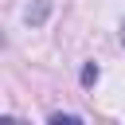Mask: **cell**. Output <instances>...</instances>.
Listing matches in <instances>:
<instances>
[{
	"instance_id": "6da1fadb",
	"label": "cell",
	"mask_w": 125,
	"mask_h": 125,
	"mask_svg": "<svg viewBox=\"0 0 125 125\" xmlns=\"http://www.w3.org/2000/svg\"><path fill=\"white\" fill-rule=\"evenodd\" d=\"M43 16H47V4H35V8H27V23H43Z\"/></svg>"
},
{
	"instance_id": "7a4b0ae2",
	"label": "cell",
	"mask_w": 125,
	"mask_h": 125,
	"mask_svg": "<svg viewBox=\"0 0 125 125\" xmlns=\"http://www.w3.org/2000/svg\"><path fill=\"white\" fill-rule=\"evenodd\" d=\"M82 82H86V86H90V82H98V66H94V62H86V66H82Z\"/></svg>"
},
{
	"instance_id": "3957f363",
	"label": "cell",
	"mask_w": 125,
	"mask_h": 125,
	"mask_svg": "<svg viewBox=\"0 0 125 125\" xmlns=\"http://www.w3.org/2000/svg\"><path fill=\"white\" fill-rule=\"evenodd\" d=\"M51 121H55V125H62V121H78V117H74V113H51Z\"/></svg>"
},
{
	"instance_id": "277c9868",
	"label": "cell",
	"mask_w": 125,
	"mask_h": 125,
	"mask_svg": "<svg viewBox=\"0 0 125 125\" xmlns=\"http://www.w3.org/2000/svg\"><path fill=\"white\" fill-rule=\"evenodd\" d=\"M121 43H125V20H121Z\"/></svg>"
}]
</instances>
